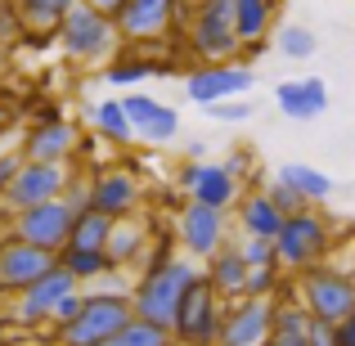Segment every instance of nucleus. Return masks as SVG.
I'll use <instances>...</instances> for the list:
<instances>
[{
	"label": "nucleus",
	"mask_w": 355,
	"mask_h": 346,
	"mask_svg": "<svg viewBox=\"0 0 355 346\" xmlns=\"http://www.w3.org/2000/svg\"><path fill=\"white\" fill-rule=\"evenodd\" d=\"M266 198L275 202V207L284 211V216H297V211H306V207H311V202H306L297 189H288L284 180H270V184H266Z\"/></svg>",
	"instance_id": "f704fd0d"
},
{
	"label": "nucleus",
	"mask_w": 355,
	"mask_h": 346,
	"mask_svg": "<svg viewBox=\"0 0 355 346\" xmlns=\"http://www.w3.org/2000/svg\"><path fill=\"white\" fill-rule=\"evenodd\" d=\"M220 315H225V302H220L216 288L198 275L189 284V293L180 297V311H175V320H171V342L175 346H216Z\"/></svg>",
	"instance_id": "0eeeda50"
},
{
	"label": "nucleus",
	"mask_w": 355,
	"mask_h": 346,
	"mask_svg": "<svg viewBox=\"0 0 355 346\" xmlns=\"http://www.w3.org/2000/svg\"><path fill=\"white\" fill-rule=\"evenodd\" d=\"M284 284H288V279H284L279 266H257V270H248V288H243V297H270V302H275Z\"/></svg>",
	"instance_id": "2f4dec72"
},
{
	"label": "nucleus",
	"mask_w": 355,
	"mask_h": 346,
	"mask_svg": "<svg viewBox=\"0 0 355 346\" xmlns=\"http://www.w3.org/2000/svg\"><path fill=\"white\" fill-rule=\"evenodd\" d=\"M148 243H153V230L144 220H135V216L113 220V234H108V261H113V270H139L148 257Z\"/></svg>",
	"instance_id": "4be33fe9"
},
{
	"label": "nucleus",
	"mask_w": 355,
	"mask_h": 346,
	"mask_svg": "<svg viewBox=\"0 0 355 346\" xmlns=\"http://www.w3.org/2000/svg\"><path fill=\"white\" fill-rule=\"evenodd\" d=\"M139 202H144V189L126 166H99L90 175V211H104L108 220H126L135 216Z\"/></svg>",
	"instance_id": "f3484780"
},
{
	"label": "nucleus",
	"mask_w": 355,
	"mask_h": 346,
	"mask_svg": "<svg viewBox=\"0 0 355 346\" xmlns=\"http://www.w3.org/2000/svg\"><path fill=\"white\" fill-rule=\"evenodd\" d=\"M275 346H311V315L297 297H275V329H270Z\"/></svg>",
	"instance_id": "a878e982"
},
{
	"label": "nucleus",
	"mask_w": 355,
	"mask_h": 346,
	"mask_svg": "<svg viewBox=\"0 0 355 346\" xmlns=\"http://www.w3.org/2000/svg\"><path fill=\"white\" fill-rule=\"evenodd\" d=\"M184 157H189V162H202V157H207V144H202V139H189V144H184Z\"/></svg>",
	"instance_id": "c03bdc74"
},
{
	"label": "nucleus",
	"mask_w": 355,
	"mask_h": 346,
	"mask_svg": "<svg viewBox=\"0 0 355 346\" xmlns=\"http://www.w3.org/2000/svg\"><path fill=\"white\" fill-rule=\"evenodd\" d=\"M270 329H275V302L270 297H239V302H225L216 346H261L270 342Z\"/></svg>",
	"instance_id": "4468645a"
},
{
	"label": "nucleus",
	"mask_w": 355,
	"mask_h": 346,
	"mask_svg": "<svg viewBox=\"0 0 355 346\" xmlns=\"http://www.w3.org/2000/svg\"><path fill=\"white\" fill-rule=\"evenodd\" d=\"M72 225H77V211H72L63 198H54V202H41V207L14 211V216H9V239L32 243V248L59 257V252L68 248V239H72Z\"/></svg>",
	"instance_id": "9d476101"
},
{
	"label": "nucleus",
	"mask_w": 355,
	"mask_h": 346,
	"mask_svg": "<svg viewBox=\"0 0 355 346\" xmlns=\"http://www.w3.org/2000/svg\"><path fill=\"white\" fill-rule=\"evenodd\" d=\"M207 113L216 117V121H230V126H234V121H248L252 117V104H248V99H225V104H211Z\"/></svg>",
	"instance_id": "4c0bfd02"
},
{
	"label": "nucleus",
	"mask_w": 355,
	"mask_h": 346,
	"mask_svg": "<svg viewBox=\"0 0 355 346\" xmlns=\"http://www.w3.org/2000/svg\"><path fill=\"white\" fill-rule=\"evenodd\" d=\"M261 346H275V342H261Z\"/></svg>",
	"instance_id": "09e8293b"
},
{
	"label": "nucleus",
	"mask_w": 355,
	"mask_h": 346,
	"mask_svg": "<svg viewBox=\"0 0 355 346\" xmlns=\"http://www.w3.org/2000/svg\"><path fill=\"white\" fill-rule=\"evenodd\" d=\"M351 198H355V189H351Z\"/></svg>",
	"instance_id": "8fccbe9b"
},
{
	"label": "nucleus",
	"mask_w": 355,
	"mask_h": 346,
	"mask_svg": "<svg viewBox=\"0 0 355 346\" xmlns=\"http://www.w3.org/2000/svg\"><path fill=\"white\" fill-rule=\"evenodd\" d=\"M135 320L130 311V293H108V288H95L86 293V306L72 324H63L59 333H50L54 346H104L117 329Z\"/></svg>",
	"instance_id": "7ed1b4c3"
},
{
	"label": "nucleus",
	"mask_w": 355,
	"mask_h": 346,
	"mask_svg": "<svg viewBox=\"0 0 355 346\" xmlns=\"http://www.w3.org/2000/svg\"><path fill=\"white\" fill-rule=\"evenodd\" d=\"M81 306H86V288H77V293H68L59 306H54V315H50V333H59L63 324H72L81 315Z\"/></svg>",
	"instance_id": "c9c22d12"
},
{
	"label": "nucleus",
	"mask_w": 355,
	"mask_h": 346,
	"mask_svg": "<svg viewBox=\"0 0 355 346\" xmlns=\"http://www.w3.org/2000/svg\"><path fill=\"white\" fill-rule=\"evenodd\" d=\"M171 239L189 261H207L230 243V211L202 207V202H184L171 220Z\"/></svg>",
	"instance_id": "6e6552de"
},
{
	"label": "nucleus",
	"mask_w": 355,
	"mask_h": 346,
	"mask_svg": "<svg viewBox=\"0 0 355 346\" xmlns=\"http://www.w3.org/2000/svg\"><path fill=\"white\" fill-rule=\"evenodd\" d=\"M275 50L284 54V59H293V63H306L315 50H320V36H315L311 27H302V23H284L275 32Z\"/></svg>",
	"instance_id": "c85d7f7f"
},
{
	"label": "nucleus",
	"mask_w": 355,
	"mask_h": 346,
	"mask_svg": "<svg viewBox=\"0 0 355 346\" xmlns=\"http://www.w3.org/2000/svg\"><path fill=\"white\" fill-rule=\"evenodd\" d=\"M293 297L306 306V315L320 324H342L355 311V279L338 266H311L293 279Z\"/></svg>",
	"instance_id": "20e7f679"
},
{
	"label": "nucleus",
	"mask_w": 355,
	"mask_h": 346,
	"mask_svg": "<svg viewBox=\"0 0 355 346\" xmlns=\"http://www.w3.org/2000/svg\"><path fill=\"white\" fill-rule=\"evenodd\" d=\"M284 211L266 198V189H243L239 198V234L243 239H279Z\"/></svg>",
	"instance_id": "b1692460"
},
{
	"label": "nucleus",
	"mask_w": 355,
	"mask_h": 346,
	"mask_svg": "<svg viewBox=\"0 0 355 346\" xmlns=\"http://www.w3.org/2000/svg\"><path fill=\"white\" fill-rule=\"evenodd\" d=\"M275 180H284L288 189H297L306 202H311V207H315V202H324V198L333 193V175H324L320 166H306V162H284V166L275 171Z\"/></svg>",
	"instance_id": "cd10ccee"
},
{
	"label": "nucleus",
	"mask_w": 355,
	"mask_h": 346,
	"mask_svg": "<svg viewBox=\"0 0 355 346\" xmlns=\"http://www.w3.org/2000/svg\"><path fill=\"white\" fill-rule=\"evenodd\" d=\"M18 166H23V153H5V148H0V198H5V189L9 184H14V175H18Z\"/></svg>",
	"instance_id": "58836bf2"
},
{
	"label": "nucleus",
	"mask_w": 355,
	"mask_h": 346,
	"mask_svg": "<svg viewBox=\"0 0 355 346\" xmlns=\"http://www.w3.org/2000/svg\"><path fill=\"white\" fill-rule=\"evenodd\" d=\"M77 279L68 275V270H59L54 266L50 275H41L36 284H27L23 293L9 302V320L18 324V329H50V315H54V306L63 302L68 293H77Z\"/></svg>",
	"instance_id": "ddd939ff"
},
{
	"label": "nucleus",
	"mask_w": 355,
	"mask_h": 346,
	"mask_svg": "<svg viewBox=\"0 0 355 346\" xmlns=\"http://www.w3.org/2000/svg\"><path fill=\"white\" fill-rule=\"evenodd\" d=\"M59 270H68L72 279H77L81 288L86 284H104V279H113V275H121V270H113V261H108V252H90V248H63L59 257Z\"/></svg>",
	"instance_id": "bb28decb"
},
{
	"label": "nucleus",
	"mask_w": 355,
	"mask_h": 346,
	"mask_svg": "<svg viewBox=\"0 0 355 346\" xmlns=\"http://www.w3.org/2000/svg\"><path fill=\"white\" fill-rule=\"evenodd\" d=\"M54 266H59V261H54L50 252L32 248V243H18V239H5L0 243V293L18 297L27 284H36L41 275H50Z\"/></svg>",
	"instance_id": "a211bd4d"
},
{
	"label": "nucleus",
	"mask_w": 355,
	"mask_h": 346,
	"mask_svg": "<svg viewBox=\"0 0 355 346\" xmlns=\"http://www.w3.org/2000/svg\"><path fill=\"white\" fill-rule=\"evenodd\" d=\"M275 104L293 121H315L329 113V81L324 77H293L275 86Z\"/></svg>",
	"instance_id": "6ab92c4d"
},
{
	"label": "nucleus",
	"mask_w": 355,
	"mask_h": 346,
	"mask_svg": "<svg viewBox=\"0 0 355 346\" xmlns=\"http://www.w3.org/2000/svg\"><path fill=\"white\" fill-rule=\"evenodd\" d=\"M77 144H81V126L68 117H54V121H32L23 130V144L18 153L27 162H50V166H72L77 157Z\"/></svg>",
	"instance_id": "2eb2a0df"
},
{
	"label": "nucleus",
	"mask_w": 355,
	"mask_h": 346,
	"mask_svg": "<svg viewBox=\"0 0 355 346\" xmlns=\"http://www.w3.org/2000/svg\"><path fill=\"white\" fill-rule=\"evenodd\" d=\"M54 45H59L72 63L104 68V63L121 50V36H117V23L108 14H99V9H90V5L77 0V5L63 14L59 32H54Z\"/></svg>",
	"instance_id": "f03ea898"
},
{
	"label": "nucleus",
	"mask_w": 355,
	"mask_h": 346,
	"mask_svg": "<svg viewBox=\"0 0 355 346\" xmlns=\"http://www.w3.org/2000/svg\"><path fill=\"white\" fill-rule=\"evenodd\" d=\"M175 184H180L184 202H202V207H216V211L239 207L243 189H248V184H239L234 175L225 171V162H207V157H202V162H189V157H184Z\"/></svg>",
	"instance_id": "f8f14e48"
},
{
	"label": "nucleus",
	"mask_w": 355,
	"mask_h": 346,
	"mask_svg": "<svg viewBox=\"0 0 355 346\" xmlns=\"http://www.w3.org/2000/svg\"><path fill=\"white\" fill-rule=\"evenodd\" d=\"M311 346H333V324L311 320Z\"/></svg>",
	"instance_id": "37998d69"
},
{
	"label": "nucleus",
	"mask_w": 355,
	"mask_h": 346,
	"mask_svg": "<svg viewBox=\"0 0 355 346\" xmlns=\"http://www.w3.org/2000/svg\"><path fill=\"white\" fill-rule=\"evenodd\" d=\"M121 108L130 117V130H135L139 144H171L180 135V113L171 104H162L157 95H144V90H126L121 95Z\"/></svg>",
	"instance_id": "dca6fc26"
},
{
	"label": "nucleus",
	"mask_w": 355,
	"mask_h": 346,
	"mask_svg": "<svg viewBox=\"0 0 355 346\" xmlns=\"http://www.w3.org/2000/svg\"><path fill=\"white\" fill-rule=\"evenodd\" d=\"M252 86H257V72L248 63H193L184 72V99L198 108L225 104V99H248Z\"/></svg>",
	"instance_id": "1a4fd4ad"
},
{
	"label": "nucleus",
	"mask_w": 355,
	"mask_h": 346,
	"mask_svg": "<svg viewBox=\"0 0 355 346\" xmlns=\"http://www.w3.org/2000/svg\"><path fill=\"white\" fill-rule=\"evenodd\" d=\"M248 166H252V148H234V153L225 157V171L234 175L239 184H243V175H248Z\"/></svg>",
	"instance_id": "ea45409f"
},
{
	"label": "nucleus",
	"mask_w": 355,
	"mask_h": 346,
	"mask_svg": "<svg viewBox=\"0 0 355 346\" xmlns=\"http://www.w3.org/2000/svg\"><path fill=\"white\" fill-rule=\"evenodd\" d=\"M211 5H230V0H211Z\"/></svg>",
	"instance_id": "49530a36"
},
{
	"label": "nucleus",
	"mask_w": 355,
	"mask_h": 346,
	"mask_svg": "<svg viewBox=\"0 0 355 346\" xmlns=\"http://www.w3.org/2000/svg\"><path fill=\"white\" fill-rule=\"evenodd\" d=\"M333 252V230L329 216H320L315 207L297 211V216H284V230L275 239V257L284 275H302V270L320 266L324 257Z\"/></svg>",
	"instance_id": "39448f33"
},
{
	"label": "nucleus",
	"mask_w": 355,
	"mask_h": 346,
	"mask_svg": "<svg viewBox=\"0 0 355 346\" xmlns=\"http://www.w3.org/2000/svg\"><path fill=\"white\" fill-rule=\"evenodd\" d=\"M81 5L99 9V14H108V18H113V23H117V18H121V9H126L130 0H81Z\"/></svg>",
	"instance_id": "79ce46f5"
},
{
	"label": "nucleus",
	"mask_w": 355,
	"mask_h": 346,
	"mask_svg": "<svg viewBox=\"0 0 355 346\" xmlns=\"http://www.w3.org/2000/svg\"><path fill=\"white\" fill-rule=\"evenodd\" d=\"M104 346H175L171 342V329H157L148 320H130L126 329H117Z\"/></svg>",
	"instance_id": "7c9ffc66"
},
{
	"label": "nucleus",
	"mask_w": 355,
	"mask_h": 346,
	"mask_svg": "<svg viewBox=\"0 0 355 346\" xmlns=\"http://www.w3.org/2000/svg\"><path fill=\"white\" fill-rule=\"evenodd\" d=\"M202 275L198 261H189L175 239H157L148 243L144 266L135 270V284H130V311L135 320H148L157 329H171L175 311H180V297L189 293V284Z\"/></svg>",
	"instance_id": "f257e3e1"
},
{
	"label": "nucleus",
	"mask_w": 355,
	"mask_h": 346,
	"mask_svg": "<svg viewBox=\"0 0 355 346\" xmlns=\"http://www.w3.org/2000/svg\"><path fill=\"white\" fill-rule=\"evenodd\" d=\"M108 234H113V220L104 211H81L68 243L72 248H90V252H108Z\"/></svg>",
	"instance_id": "c756f323"
},
{
	"label": "nucleus",
	"mask_w": 355,
	"mask_h": 346,
	"mask_svg": "<svg viewBox=\"0 0 355 346\" xmlns=\"http://www.w3.org/2000/svg\"><path fill=\"white\" fill-rule=\"evenodd\" d=\"M27 36V23L23 14H18L14 0H0V50H14V45H23Z\"/></svg>",
	"instance_id": "473e14b6"
},
{
	"label": "nucleus",
	"mask_w": 355,
	"mask_h": 346,
	"mask_svg": "<svg viewBox=\"0 0 355 346\" xmlns=\"http://www.w3.org/2000/svg\"><path fill=\"white\" fill-rule=\"evenodd\" d=\"M90 126H95V135L104 139V144H113V148L135 144V130H130V117H126V108H121V95L95 99V104H90Z\"/></svg>",
	"instance_id": "393cba45"
},
{
	"label": "nucleus",
	"mask_w": 355,
	"mask_h": 346,
	"mask_svg": "<svg viewBox=\"0 0 355 346\" xmlns=\"http://www.w3.org/2000/svg\"><path fill=\"white\" fill-rule=\"evenodd\" d=\"M333 346H355V311L342 324H333Z\"/></svg>",
	"instance_id": "a19ab883"
},
{
	"label": "nucleus",
	"mask_w": 355,
	"mask_h": 346,
	"mask_svg": "<svg viewBox=\"0 0 355 346\" xmlns=\"http://www.w3.org/2000/svg\"><path fill=\"white\" fill-rule=\"evenodd\" d=\"M234 248H239V257L248 261V270H257V266H279V257H275V239H234Z\"/></svg>",
	"instance_id": "72a5a7b5"
},
{
	"label": "nucleus",
	"mask_w": 355,
	"mask_h": 346,
	"mask_svg": "<svg viewBox=\"0 0 355 346\" xmlns=\"http://www.w3.org/2000/svg\"><path fill=\"white\" fill-rule=\"evenodd\" d=\"M202 279H207V284L216 288L220 302H239L243 288H248V261L239 257L234 243H225V248H220L216 257L202 261Z\"/></svg>",
	"instance_id": "5701e85b"
},
{
	"label": "nucleus",
	"mask_w": 355,
	"mask_h": 346,
	"mask_svg": "<svg viewBox=\"0 0 355 346\" xmlns=\"http://www.w3.org/2000/svg\"><path fill=\"white\" fill-rule=\"evenodd\" d=\"M275 18H279V0H230V23H234L239 50L270 41Z\"/></svg>",
	"instance_id": "412c9836"
},
{
	"label": "nucleus",
	"mask_w": 355,
	"mask_h": 346,
	"mask_svg": "<svg viewBox=\"0 0 355 346\" xmlns=\"http://www.w3.org/2000/svg\"><path fill=\"white\" fill-rule=\"evenodd\" d=\"M63 202H68L72 211H90V175H72V184L63 189Z\"/></svg>",
	"instance_id": "e433bc0d"
},
{
	"label": "nucleus",
	"mask_w": 355,
	"mask_h": 346,
	"mask_svg": "<svg viewBox=\"0 0 355 346\" xmlns=\"http://www.w3.org/2000/svg\"><path fill=\"white\" fill-rule=\"evenodd\" d=\"M72 166H50V162H27L18 166L14 184L5 189V198H0V211L5 216H14V211H27V207H41V202H54L63 198V189L72 184Z\"/></svg>",
	"instance_id": "9b49d317"
},
{
	"label": "nucleus",
	"mask_w": 355,
	"mask_h": 346,
	"mask_svg": "<svg viewBox=\"0 0 355 346\" xmlns=\"http://www.w3.org/2000/svg\"><path fill=\"white\" fill-rule=\"evenodd\" d=\"M180 41H184L193 63H234L239 59V36H234V23H230V5L198 0Z\"/></svg>",
	"instance_id": "423d86ee"
},
{
	"label": "nucleus",
	"mask_w": 355,
	"mask_h": 346,
	"mask_svg": "<svg viewBox=\"0 0 355 346\" xmlns=\"http://www.w3.org/2000/svg\"><path fill=\"white\" fill-rule=\"evenodd\" d=\"M0 135H5V117H0Z\"/></svg>",
	"instance_id": "de8ad7c7"
},
{
	"label": "nucleus",
	"mask_w": 355,
	"mask_h": 346,
	"mask_svg": "<svg viewBox=\"0 0 355 346\" xmlns=\"http://www.w3.org/2000/svg\"><path fill=\"white\" fill-rule=\"evenodd\" d=\"M45 5H54V9H59V14H68V9L77 5V0H45Z\"/></svg>",
	"instance_id": "a18cd8bd"
},
{
	"label": "nucleus",
	"mask_w": 355,
	"mask_h": 346,
	"mask_svg": "<svg viewBox=\"0 0 355 346\" xmlns=\"http://www.w3.org/2000/svg\"><path fill=\"white\" fill-rule=\"evenodd\" d=\"M162 72H175V63H171V59H153V54L135 50V45H121L113 59L104 63V81H108L113 90H135L139 81L162 77Z\"/></svg>",
	"instance_id": "aec40b11"
}]
</instances>
